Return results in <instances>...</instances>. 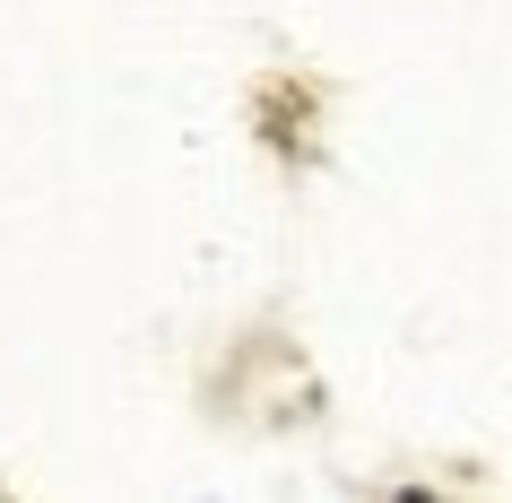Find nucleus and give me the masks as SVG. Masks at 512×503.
<instances>
[]
</instances>
